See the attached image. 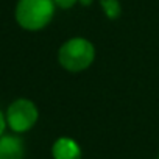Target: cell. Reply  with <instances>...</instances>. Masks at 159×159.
Returning <instances> with one entry per match:
<instances>
[{
	"label": "cell",
	"instance_id": "1",
	"mask_svg": "<svg viewBox=\"0 0 159 159\" xmlns=\"http://www.w3.org/2000/svg\"><path fill=\"white\" fill-rule=\"evenodd\" d=\"M55 0H19L16 19L25 30H41L53 17Z\"/></svg>",
	"mask_w": 159,
	"mask_h": 159
},
{
	"label": "cell",
	"instance_id": "2",
	"mask_svg": "<svg viewBox=\"0 0 159 159\" xmlns=\"http://www.w3.org/2000/svg\"><path fill=\"white\" fill-rule=\"evenodd\" d=\"M94 56V45L83 38H73L67 41L58 52L59 64L69 72H81L88 69L92 64Z\"/></svg>",
	"mask_w": 159,
	"mask_h": 159
},
{
	"label": "cell",
	"instance_id": "3",
	"mask_svg": "<svg viewBox=\"0 0 159 159\" xmlns=\"http://www.w3.org/2000/svg\"><path fill=\"white\" fill-rule=\"evenodd\" d=\"M38 122V109L34 103L25 98L13 102L7 111V123L16 133L28 131Z\"/></svg>",
	"mask_w": 159,
	"mask_h": 159
},
{
	"label": "cell",
	"instance_id": "4",
	"mask_svg": "<svg viewBox=\"0 0 159 159\" xmlns=\"http://www.w3.org/2000/svg\"><path fill=\"white\" fill-rule=\"evenodd\" d=\"M55 159H81V148L70 137H61L52 148Z\"/></svg>",
	"mask_w": 159,
	"mask_h": 159
},
{
	"label": "cell",
	"instance_id": "5",
	"mask_svg": "<svg viewBox=\"0 0 159 159\" xmlns=\"http://www.w3.org/2000/svg\"><path fill=\"white\" fill-rule=\"evenodd\" d=\"M0 159H24V143L16 136L0 137Z\"/></svg>",
	"mask_w": 159,
	"mask_h": 159
},
{
	"label": "cell",
	"instance_id": "6",
	"mask_svg": "<svg viewBox=\"0 0 159 159\" xmlns=\"http://www.w3.org/2000/svg\"><path fill=\"white\" fill-rule=\"evenodd\" d=\"M102 7L105 10V14L109 19H117L120 16V3H119V0H102Z\"/></svg>",
	"mask_w": 159,
	"mask_h": 159
},
{
	"label": "cell",
	"instance_id": "7",
	"mask_svg": "<svg viewBox=\"0 0 159 159\" xmlns=\"http://www.w3.org/2000/svg\"><path fill=\"white\" fill-rule=\"evenodd\" d=\"M75 3H76V0H55V5H58L59 8H64V10L72 8Z\"/></svg>",
	"mask_w": 159,
	"mask_h": 159
},
{
	"label": "cell",
	"instance_id": "8",
	"mask_svg": "<svg viewBox=\"0 0 159 159\" xmlns=\"http://www.w3.org/2000/svg\"><path fill=\"white\" fill-rule=\"evenodd\" d=\"M5 126H7V119H5V116L2 114V111H0V137L3 136Z\"/></svg>",
	"mask_w": 159,
	"mask_h": 159
},
{
	"label": "cell",
	"instance_id": "9",
	"mask_svg": "<svg viewBox=\"0 0 159 159\" xmlns=\"http://www.w3.org/2000/svg\"><path fill=\"white\" fill-rule=\"evenodd\" d=\"M81 2H83L84 5H89V3H91V0H81Z\"/></svg>",
	"mask_w": 159,
	"mask_h": 159
}]
</instances>
